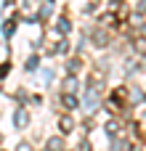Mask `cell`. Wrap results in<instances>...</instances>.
I'll return each mask as SVG.
<instances>
[{
    "mask_svg": "<svg viewBox=\"0 0 146 151\" xmlns=\"http://www.w3.org/2000/svg\"><path fill=\"white\" fill-rule=\"evenodd\" d=\"M13 122H16L19 127H24V125H27V114H24V111H16V117H13Z\"/></svg>",
    "mask_w": 146,
    "mask_h": 151,
    "instance_id": "cell-1",
    "label": "cell"
},
{
    "mask_svg": "<svg viewBox=\"0 0 146 151\" xmlns=\"http://www.w3.org/2000/svg\"><path fill=\"white\" fill-rule=\"evenodd\" d=\"M61 130L69 133V130H72V122H69V119H61Z\"/></svg>",
    "mask_w": 146,
    "mask_h": 151,
    "instance_id": "cell-2",
    "label": "cell"
}]
</instances>
